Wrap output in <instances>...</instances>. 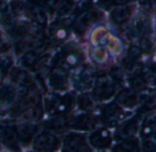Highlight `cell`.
I'll list each match as a JSON object with an SVG mask.
<instances>
[{"mask_svg": "<svg viewBox=\"0 0 156 152\" xmlns=\"http://www.w3.org/2000/svg\"><path fill=\"white\" fill-rule=\"evenodd\" d=\"M84 60V54L80 48L74 44L69 43L61 49L57 56V63L58 66L67 69L77 68Z\"/></svg>", "mask_w": 156, "mask_h": 152, "instance_id": "obj_1", "label": "cell"}, {"mask_svg": "<svg viewBox=\"0 0 156 152\" xmlns=\"http://www.w3.org/2000/svg\"><path fill=\"white\" fill-rule=\"evenodd\" d=\"M73 97L68 94L64 96L54 95H47L45 98V109L51 116H62L69 112L73 106Z\"/></svg>", "mask_w": 156, "mask_h": 152, "instance_id": "obj_2", "label": "cell"}, {"mask_svg": "<svg viewBox=\"0 0 156 152\" xmlns=\"http://www.w3.org/2000/svg\"><path fill=\"white\" fill-rule=\"evenodd\" d=\"M102 17V14L95 9L88 8L80 11V13L74 18L73 28L79 35H83L86 31Z\"/></svg>", "mask_w": 156, "mask_h": 152, "instance_id": "obj_3", "label": "cell"}, {"mask_svg": "<svg viewBox=\"0 0 156 152\" xmlns=\"http://www.w3.org/2000/svg\"><path fill=\"white\" fill-rule=\"evenodd\" d=\"M115 94V84L105 75L99 76L93 89V96L99 101L112 98Z\"/></svg>", "mask_w": 156, "mask_h": 152, "instance_id": "obj_4", "label": "cell"}, {"mask_svg": "<svg viewBox=\"0 0 156 152\" xmlns=\"http://www.w3.org/2000/svg\"><path fill=\"white\" fill-rule=\"evenodd\" d=\"M72 81L74 86L78 90H89L94 83V72L90 66H82L75 72V74L72 77Z\"/></svg>", "mask_w": 156, "mask_h": 152, "instance_id": "obj_5", "label": "cell"}, {"mask_svg": "<svg viewBox=\"0 0 156 152\" xmlns=\"http://www.w3.org/2000/svg\"><path fill=\"white\" fill-rule=\"evenodd\" d=\"M49 85L58 92L65 91L68 87V72L65 68L61 66H55L49 71Z\"/></svg>", "mask_w": 156, "mask_h": 152, "instance_id": "obj_6", "label": "cell"}, {"mask_svg": "<svg viewBox=\"0 0 156 152\" xmlns=\"http://www.w3.org/2000/svg\"><path fill=\"white\" fill-rule=\"evenodd\" d=\"M59 147V140L56 136L43 132L38 135L33 143V149L37 151H54Z\"/></svg>", "mask_w": 156, "mask_h": 152, "instance_id": "obj_7", "label": "cell"}, {"mask_svg": "<svg viewBox=\"0 0 156 152\" xmlns=\"http://www.w3.org/2000/svg\"><path fill=\"white\" fill-rule=\"evenodd\" d=\"M132 32L137 38L149 36L151 33V21L144 12L138 13L132 23Z\"/></svg>", "mask_w": 156, "mask_h": 152, "instance_id": "obj_8", "label": "cell"}, {"mask_svg": "<svg viewBox=\"0 0 156 152\" xmlns=\"http://www.w3.org/2000/svg\"><path fill=\"white\" fill-rule=\"evenodd\" d=\"M101 115L103 120L111 126L116 125L125 117L124 112L115 103H112L104 106L101 111Z\"/></svg>", "mask_w": 156, "mask_h": 152, "instance_id": "obj_9", "label": "cell"}, {"mask_svg": "<svg viewBox=\"0 0 156 152\" xmlns=\"http://www.w3.org/2000/svg\"><path fill=\"white\" fill-rule=\"evenodd\" d=\"M64 150L66 151H90L85 137L80 134H69L64 139Z\"/></svg>", "mask_w": 156, "mask_h": 152, "instance_id": "obj_10", "label": "cell"}, {"mask_svg": "<svg viewBox=\"0 0 156 152\" xmlns=\"http://www.w3.org/2000/svg\"><path fill=\"white\" fill-rule=\"evenodd\" d=\"M25 11L27 17L36 25L44 27L47 24V15L44 11V8H42L36 3L30 1L25 6Z\"/></svg>", "mask_w": 156, "mask_h": 152, "instance_id": "obj_11", "label": "cell"}, {"mask_svg": "<svg viewBox=\"0 0 156 152\" xmlns=\"http://www.w3.org/2000/svg\"><path fill=\"white\" fill-rule=\"evenodd\" d=\"M44 43V37L41 34H34L29 35L24 39H22L17 44H16V51L18 53L26 52L27 50L38 49L42 47Z\"/></svg>", "mask_w": 156, "mask_h": 152, "instance_id": "obj_12", "label": "cell"}, {"mask_svg": "<svg viewBox=\"0 0 156 152\" xmlns=\"http://www.w3.org/2000/svg\"><path fill=\"white\" fill-rule=\"evenodd\" d=\"M90 143L96 149H108L112 144L111 133L104 128L99 129L90 136Z\"/></svg>", "mask_w": 156, "mask_h": 152, "instance_id": "obj_13", "label": "cell"}, {"mask_svg": "<svg viewBox=\"0 0 156 152\" xmlns=\"http://www.w3.org/2000/svg\"><path fill=\"white\" fill-rule=\"evenodd\" d=\"M96 127V119L89 115H80L69 120V128L88 131Z\"/></svg>", "mask_w": 156, "mask_h": 152, "instance_id": "obj_14", "label": "cell"}, {"mask_svg": "<svg viewBox=\"0 0 156 152\" xmlns=\"http://www.w3.org/2000/svg\"><path fill=\"white\" fill-rule=\"evenodd\" d=\"M133 6L129 5L118 6L117 7L113 8L111 12V19L116 25H122L129 20L133 14Z\"/></svg>", "mask_w": 156, "mask_h": 152, "instance_id": "obj_15", "label": "cell"}, {"mask_svg": "<svg viewBox=\"0 0 156 152\" xmlns=\"http://www.w3.org/2000/svg\"><path fill=\"white\" fill-rule=\"evenodd\" d=\"M139 127V118L138 117H134L125 123H123L117 130L116 132V138L118 139H132Z\"/></svg>", "mask_w": 156, "mask_h": 152, "instance_id": "obj_16", "label": "cell"}, {"mask_svg": "<svg viewBox=\"0 0 156 152\" xmlns=\"http://www.w3.org/2000/svg\"><path fill=\"white\" fill-rule=\"evenodd\" d=\"M16 132L17 135L18 140L23 145H27L31 142L32 139L37 131V127L33 124H23L16 127Z\"/></svg>", "mask_w": 156, "mask_h": 152, "instance_id": "obj_17", "label": "cell"}, {"mask_svg": "<svg viewBox=\"0 0 156 152\" xmlns=\"http://www.w3.org/2000/svg\"><path fill=\"white\" fill-rule=\"evenodd\" d=\"M0 136L2 142L5 146L12 150H19L18 139L16 132V129L10 127H5L0 131Z\"/></svg>", "mask_w": 156, "mask_h": 152, "instance_id": "obj_18", "label": "cell"}, {"mask_svg": "<svg viewBox=\"0 0 156 152\" xmlns=\"http://www.w3.org/2000/svg\"><path fill=\"white\" fill-rule=\"evenodd\" d=\"M68 34L69 31L66 27V24L61 21L55 22L50 26L49 28L50 40H52V42L54 43H59L63 41L68 37Z\"/></svg>", "mask_w": 156, "mask_h": 152, "instance_id": "obj_19", "label": "cell"}, {"mask_svg": "<svg viewBox=\"0 0 156 152\" xmlns=\"http://www.w3.org/2000/svg\"><path fill=\"white\" fill-rule=\"evenodd\" d=\"M31 30H32L31 25L27 22L22 21V22L15 23L11 27H9L8 33L14 39H22L29 36Z\"/></svg>", "mask_w": 156, "mask_h": 152, "instance_id": "obj_20", "label": "cell"}, {"mask_svg": "<svg viewBox=\"0 0 156 152\" xmlns=\"http://www.w3.org/2000/svg\"><path fill=\"white\" fill-rule=\"evenodd\" d=\"M117 102L119 103V105L124 107L133 108L136 106L138 102V96L133 91L122 90L117 96Z\"/></svg>", "mask_w": 156, "mask_h": 152, "instance_id": "obj_21", "label": "cell"}, {"mask_svg": "<svg viewBox=\"0 0 156 152\" xmlns=\"http://www.w3.org/2000/svg\"><path fill=\"white\" fill-rule=\"evenodd\" d=\"M11 80L19 86H28L30 84V78L26 71L20 68H13L10 72Z\"/></svg>", "mask_w": 156, "mask_h": 152, "instance_id": "obj_22", "label": "cell"}, {"mask_svg": "<svg viewBox=\"0 0 156 152\" xmlns=\"http://www.w3.org/2000/svg\"><path fill=\"white\" fill-rule=\"evenodd\" d=\"M16 97V91L10 85L0 86V106L10 105Z\"/></svg>", "mask_w": 156, "mask_h": 152, "instance_id": "obj_23", "label": "cell"}, {"mask_svg": "<svg viewBox=\"0 0 156 152\" xmlns=\"http://www.w3.org/2000/svg\"><path fill=\"white\" fill-rule=\"evenodd\" d=\"M39 58H40L39 53L37 50H27L23 53V56L21 57V63L26 68L33 69V68H35Z\"/></svg>", "mask_w": 156, "mask_h": 152, "instance_id": "obj_24", "label": "cell"}, {"mask_svg": "<svg viewBox=\"0 0 156 152\" xmlns=\"http://www.w3.org/2000/svg\"><path fill=\"white\" fill-rule=\"evenodd\" d=\"M58 16L61 18H68L76 9L75 4L71 0H61L57 7Z\"/></svg>", "mask_w": 156, "mask_h": 152, "instance_id": "obj_25", "label": "cell"}, {"mask_svg": "<svg viewBox=\"0 0 156 152\" xmlns=\"http://www.w3.org/2000/svg\"><path fill=\"white\" fill-rule=\"evenodd\" d=\"M114 151H138L139 143L136 139H124L120 144H118L114 149Z\"/></svg>", "mask_w": 156, "mask_h": 152, "instance_id": "obj_26", "label": "cell"}, {"mask_svg": "<svg viewBox=\"0 0 156 152\" xmlns=\"http://www.w3.org/2000/svg\"><path fill=\"white\" fill-rule=\"evenodd\" d=\"M78 105H79L80 109H81L82 111H86V112H90L93 110L94 108V102L91 96L87 94H83L79 96Z\"/></svg>", "mask_w": 156, "mask_h": 152, "instance_id": "obj_27", "label": "cell"}, {"mask_svg": "<svg viewBox=\"0 0 156 152\" xmlns=\"http://www.w3.org/2000/svg\"><path fill=\"white\" fill-rule=\"evenodd\" d=\"M69 128V120L64 117H59L58 118L54 119L48 124V128L55 130L57 132H62Z\"/></svg>", "mask_w": 156, "mask_h": 152, "instance_id": "obj_28", "label": "cell"}, {"mask_svg": "<svg viewBox=\"0 0 156 152\" xmlns=\"http://www.w3.org/2000/svg\"><path fill=\"white\" fill-rule=\"evenodd\" d=\"M143 54V50L141 48L137 47V46H131L129 50H128V54H127V65L133 64L134 62H136L138 60L141 59Z\"/></svg>", "mask_w": 156, "mask_h": 152, "instance_id": "obj_29", "label": "cell"}, {"mask_svg": "<svg viewBox=\"0 0 156 152\" xmlns=\"http://www.w3.org/2000/svg\"><path fill=\"white\" fill-rule=\"evenodd\" d=\"M130 83L132 88L134 91H144L146 88V81L144 78L143 75H139V74H135L131 80H130Z\"/></svg>", "mask_w": 156, "mask_h": 152, "instance_id": "obj_30", "label": "cell"}, {"mask_svg": "<svg viewBox=\"0 0 156 152\" xmlns=\"http://www.w3.org/2000/svg\"><path fill=\"white\" fill-rule=\"evenodd\" d=\"M156 128V119L150 118L149 120L145 121L143 129H142V138H148L152 134H154Z\"/></svg>", "mask_w": 156, "mask_h": 152, "instance_id": "obj_31", "label": "cell"}, {"mask_svg": "<svg viewBox=\"0 0 156 152\" xmlns=\"http://www.w3.org/2000/svg\"><path fill=\"white\" fill-rule=\"evenodd\" d=\"M31 2L36 3L37 5L40 6L44 9H48V10H54L56 9L61 0H30Z\"/></svg>", "mask_w": 156, "mask_h": 152, "instance_id": "obj_32", "label": "cell"}, {"mask_svg": "<svg viewBox=\"0 0 156 152\" xmlns=\"http://www.w3.org/2000/svg\"><path fill=\"white\" fill-rule=\"evenodd\" d=\"M144 78L145 79L147 83H150L152 85H156V68L152 67L148 69L144 73Z\"/></svg>", "mask_w": 156, "mask_h": 152, "instance_id": "obj_33", "label": "cell"}, {"mask_svg": "<svg viewBox=\"0 0 156 152\" xmlns=\"http://www.w3.org/2000/svg\"><path fill=\"white\" fill-rule=\"evenodd\" d=\"M13 65V61L11 57L0 55V70L2 72H7Z\"/></svg>", "mask_w": 156, "mask_h": 152, "instance_id": "obj_34", "label": "cell"}, {"mask_svg": "<svg viewBox=\"0 0 156 152\" xmlns=\"http://www.w3.org/2000/svg\"><path fill=\"white\" fill-rule=\"evenodd\" d=\"M110 75L113 81L117 83H123V72L121 68L113 67L110 72Z\"/></svg>", "mask_w": 156, "mask_h": 152, "instance_id": "obj_35", "label": "cell"}, {"mask_svg": "<svg viewBox=\"0 0 156 152\" xmlns=\"http://www.w3.org/2000/svg\"><path fill=\"white\" fill-rule=\"evenodd\" d=\"M25 5H24V2L22 1H14L11 3V9H12V12L16 15V16H18L20 15L24 10H25Z\"/></svg>", "mask_w": 156, "mask_h": 152, "instance_id": "obj_36", "label": "cell"}, {"mask_svg": "<svg viewBox=\"0 0 156 152\" xmlns=\"http://www.w3.org/2000/svg\"><path fill=\"white\" fill-rule=\"evenodd\" d=\"M2 14H3V16H2V17L0 19V22L5 27H8V28L11 27L13 25V18H12L11 15L9 13H6V11L2 13Z\"/></svg>", "mask_w": 156, "mask_h": 152, "instance_id": "obj_37", "label": "cell"}, {"mask_svg": "<svg viewBox=\"0 0 156 152\" xmlns=\"http://www.w3.org/2000/svg\"><path fill=\"white\" fill-rule=\"evenodd\" d=\"M155 3L156 0H139V4L144 11H150Z\"/></svg>", "mask_w": 156, "mask_h": 152, "instance_id": "obj_38", "label": "cell"}, {"mask_svg": "<svg viewBox=\"0 0 156 152\" xmlns=\"http://www.w3.org/2000/svg\"><path fill=\"white\" fill-rule=\"evenodd\" d=\"M10 49L9 42L0 34V54L5 53Z\"/></svg>", "mask_w": 156, "mask_h": 152, "instance_id": "obj_39", "label": "cell"}, {"mask_svg": "<svg viewBox=\"0 0 156 152\" xmlns=\"http://www.w3.org/2000/svg\"><path fill=\"white\" fill-rule=\"evenodd\" d=\"M87 1H89L90 3L98 5V6L104 7V8H109L111 6L113 5L112 0H87Z\"/></svg>", "mask_w": 156, "mask_h": 152, "instance_id": "obj_40", "label": "cell"}, {"mask_svg": "<svg viewBox=\"0 0 156 152\" xmlns=\"http://www.w3.org/2000/svg\"><path fill=\"white\" fill-rule=\"evenodd\" d=\"M141 46H142L143 50L145 51H148L152 48V41L149 39V36L141 38Z\"/></svg>", "mask_w": 156, "mask_h": 152, "instance_id": "obj_41", "label": "cell"}, {"mask_svg": "<svg viewBox=\"0 0 156 152\" xmlns=\"http://www.w3.org/2000/svg\"><path fill=\"white\" fill-rule=\"evenodd\" d=\"M144 150L145 151H156V144L152 141H145L144 144Z\"/></svg>", "mask_w": 156, "mask_h": 152, "instance_id": "obj_42", "label": "cell"}, {"mask_svg": "<svg viewBox=\"0 0 156 152\" xmlns=\"http://www.w3.org/2000/svg\"><path fill=\"white\" fill-rule=\"evenodd\" d=\"M113 5L117 6H124V5H129L130 3L135 1V0H112Z\"/></svg>", "mask_w": 156, "mask_h": 152, "instance_id": "obj_43", "label": "cell"}, {"mask_svg": "<svg viewBox=\"0 0 156 152\" xmlns=\"http://www.w3.org/2000/svg\"><path fill=\"white\" fill-rule=\"evenodd\" d=\"M7 10V5L4 0H0V13H4Z\"/></svg>", "mask_w": 156, "mask_h": 152, "instance_id": "obj_44", "label": "cell"}, {"mask_svg": "<svg viewBox=\"0 0 156 152\" xmlns=\"http://www.w3.org/2000/svg\"><path fill=\"white\" fill-rule=\"evenodd\" d=\"M154 138H155V140H156V128H155V130H154Z\"/></svg>", "mask_w": 156, "mask_h": 152, "instance_id": "obj_45", "label": "cell"}]
</instances>
